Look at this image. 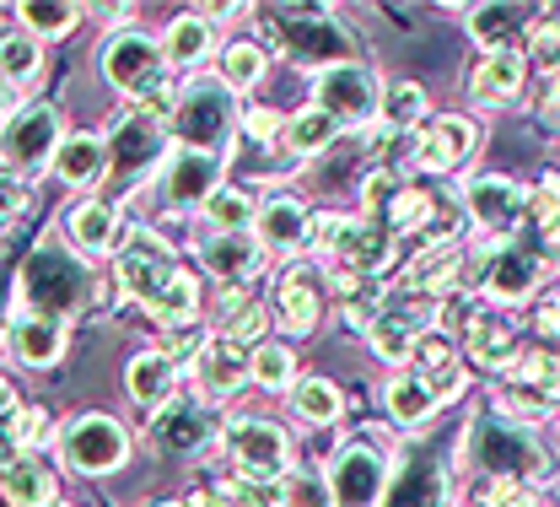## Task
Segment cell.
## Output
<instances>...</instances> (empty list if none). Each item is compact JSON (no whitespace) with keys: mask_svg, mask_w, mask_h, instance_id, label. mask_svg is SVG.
Segmentation results:
<instances>
[{"mask_svg":"<svg viewBox=\"0 0 560 507\" xmlns=\"http://www.w3.org/2000/svg\"><path fill=\"white\" fill-rule=\"evenodd\" d=\"M226 184V157H206V151H189V146H167V157L156 162L151 173V200L162 217H200L210 195Z\"/></svg>","mask_w":560,"mask_h":507,"instance_id":"7c38bea8","label":"cell"},{"mask_svg":"<svg viewBox=\"0 0 560 507\" xmlns=\"http://www.w3.org/2000/svg\"><path fill=\"white\" fill-rule=\"evenodd\" d=\"M377 97H383V81L372 76V66H361V60L329 66V71L313 76V108L329 114L340 130L372 125V119H377Z\"/></svg>","mask_w":560,"mask_h":507,"instance_id":"ac0fdd59","label":"cell"},{"mask_svg":"<svg viewBox=\"0 0 560 507\" xmlns=\"http://www.w3.org/2000/svg\"><path fill=\"white\" fill-rule=\"evenodd\" d=\"M55 507H70V503H55Z\"/></svg>","mask_w":560,"mask_h":507,"instance_id":"91938a15","label":"cell"},{"mask_svg":"<svg viewBox=\"0 0 560 507\" xmlns=\"http://www.w3.org/2000/svg\"><path fill=\"white\" fill-rule=\"evenodd\" d=\"M464 464L475 470V481H517L534 492L550 486V448L534 427H517L506 416H480L464 427Z\"/></svg>","mask_w":560,"mask_h":507,"instance_id":"277c9868","label":"cell"},{"mask_svg":"<svg viewBox=\"0 0 560 507\" xmlns=\"http://www.w3.org/2000/svg\"><path fill=\"white\" fill-rule=\"evenodd\" d=\"M528 16H534L528 5H475L469 11V38L480 49H517Z\"/></svg>","mask_w":560,"mask_h":507,"instance_id":"b9f144b4","label":"cell"},{"mask_svg":"<svg viewBox=\"0 0 560 507\" xmlns=\"http://www.w3.org/2000/svg\"><path fill=\"white\" fill-rule=\"evenodd\" d=\"M60 238H66V249H75L86 265L119 254V243H125L119 200H108V195H75L66 206V217H60Z\"/></svg>","mask_w":560,"mask_h":507,"instance_id":"7402d4cb","label":"cell"},{"mask_svg":"<svg viewBox=\"0 0 560 507\" xmlns=\"http://www.w3.org/2000/svg\"><path fill=\"white\" fill-rule=\"evenodd\" d=\"M11 114H16V92H11V87H0V125H5Z\"/></svg>","mask_w":560,"mask_h":507,"instance_id":"9f6ffc18","label":"cell"},{"mask_svg":"<svg viewBox=\"0 0 560 507\" xmlns=\"http://www.w3.org/2000/svg\"><path fill=\"white\" fill-rule=\"evenodd\" d=\"M329 308H340L346 330L366 335V324L377 313H388V281H372V276H329Z\"/></svg>","mask_w":560,"mask_h":507,"instance_id":"e575fe53","label":"cell"},{"mask_svg":"<svg viewBox=\"0 0 560 507\" xmlns=\"http://www.w3.org/2000/svg\"><path fill=\"white\" fill-rule=\"evenodd\" d=\"M270 71V60H265V49L254 44V38H232V44H221L215 49V81L237 97V92H254L259 81Z\"/></svg>","mask_w":560,"mask_h":507,"instance_id":"60d3db41","label":"cell"},{"mask_svg":"<svg viewBox=\"0 0 560 507\" xmlns=\"http://www.w3.org/2000/svg\"><path fill=\"white\" fill-rule=\"evenodd\" d=\"M280 125H285V114L270 108V103H259V108H248V114L237 119V130H248L259 146H280Z\"/></svg>","mask_w":560,"mask_h":507,"instance_id":"db71d44e","label":"cell"},{"mask_svg":"<svg viewBox=\"0 0 560 507\" xmlns=\"http://www.w3.org/2000/svg\"><path fill=\"white\" fill-rule=\"evenodd\" d=\"M248 383H259V389H270V394H285V389L296 383V352H291L285 341L254 346V352H248Z\"/></svg>","mask_w":560,"mask_h":507,"instance_id":"bcb514c9","label":"cell"},{"mask_svg":"<svg viewBox=\"0 0 560 507\" xmlns=\"http://www.w3.org/2000/svg\"><path fill=\"white\" fill-rule=\"evenodd\" d=\"M44 44H33L22 27H0V87H38L44 76Z\"/></svg>","mask_w":560,"mask_h":507,"instance_id":"7bdbcfd3","label":"cell"},{"mask_svg":"<svg viewBox=\"0 0 560 507\" xmlns=\"http://www.w3.org/2000/svg\"><path fill=\"white\" fill-rule=\"evenodd\" d=\"M66 141V114L49 97L16 103V114L0 125V168H11L16 178H38L55 162V146Z\"/></svg>","mask_w":560,"mask_h":507,"instance_id":"4fadbf2b","label":"cell"},{"mask_svg":"<svg viewBox=\"0 0 560 507\" xmlns=\"http://www.w3.org/2000/svg\"><path fill=\"white\" fill-rule=\"evenodd\" d=\"M523 87H528L523 49H486L475 60L469 81H464V92L475 97V108H512V103H523Z\"/></svg>","mask_w":560,"mask_h":507,"instance_id":"f1b7e54d","label":"cell"},{"mask_svg":"<svg viewBox=\"0 0 560 507\" xmlns=\"http://www.w3.org/2000/svg\"><path fill=\"white\" fill-rule=\"evenodd\" d=\"M221 507H280V481H254V475H221L215 486Z\"/></svg>","mask_w":560,"mask_h":507,"instance_id":"c3c4849f","label":"cell"},{"mask_svg":"<svg viewBox=\"0 0 560 507\" xmlns=\"http://www.w3.org/2000/svg\"><path fill=\"white\" fill-rule=\"evenodd\" d=\"M167 146H173L167 141V119L156 108H145V103H125L103 130V151H108V178L103 184H114L119 195L145 189L156 162L167 157Z\"/></svg>","mask_w":560,"mask_h":507,"instance_id":"52a82bcc","label":"cell"},{"mask_svg":"<svg viewBox=\"0 0 560 507\" xmlns=\"http://www.w3.org/2000/svg\"><path fill=\"white\" fill-rule=\"evenodd\" d=\"M270 330H276V319H270V302H265V297H254L248 308H237L232 319H221L210 335L232 341L237 352H254V346H265V341H270Z\"/></svg>","mask_w":560,"mask_h":507,"instance_id":"7dc6e473","label":"cell"},{"mask_svg":"<svg viewBox=\"0 0 560 507\" xmlns=\"http://www.w3.org/2000/svg\"><path fill=\"white\" fill-rule=\"evenodd\" d=\"M517 49H523V66H528V71H539L545 81H556V66H560L556 16H550V11H534L528 27H523V38H517Z\"/></svg>","mask_w":560,"mask_h":507,"instance_id":"f6af8a7d","label":"cell"},{"mask_svg":"<svg viewBox=\"0 0 560 507\" xmlns=\"http://www.w3.org/2000/svg\"><path fill=\"white\" fill-rule=\"evenodd\" d=\"M49 173L66 184L70 195H97L108 178V151H103V130H66V141L55 146Z\"/></svg>","mask_w":560,"mask_h":507,"instance_id":"f546056e","label":"cell"},{"mask_svg":"<svg viewBox=\"0 0 560 507\" xmlns=\"http://www.w3.org/2000/svg\"><path fill=\"white\" fill-rule=\"evenodd\" d=\"M453 507H458V503H453Z\"/></svg>","mask_w":560,"mask_h":507,"instance_id":"6125c7cd","label":"cell"},{"mask_svg":"<svg viewBox=\"0 0 560 507\" xmlns=\"http://www.w3.org/2000/svg\"><path fill=\"white\" fill-rule=\"evenodd\" d=\"M545 507H550V503H545Z\"/></svg>","mask_w":560,"mask_h":507,"instance_id":"94428289","label":"cell"},{"mask_svg":"<svg viewBox=\"0 0 560 507\" xmlns=\"http://www.w3.org/2000/svg\"><path fill=\"white\" fill-rule=\"evenodd\" d=\"M151 507H189L184 497H167V503H151Z\"/></svg>","mask_w":560,"mask_h":507,"instance_id":"680465c9","label":"cell"},{"mask_svg":"<svg viewBox=\"0 0 560 507\" xmlns=\"http://www.w3.org/2000/svg\"><path fill=\"white\" fill-rule=\"evenodd\" d=\"M11 405H16V389H11V378H5V372H0V416H5V411H11Z\"/></svg>","mask_w":560,"mask_h":507,"instance_id":"6f0895ef","label":"cell"},{"mask_svg":"<svg viewBox=\"0 0 560 507\" xmlns=\"http://www.w3.org/2000/svg\"><path fill=\"white\" fill-rule=\"evenodd\" d=\"M534 335L556 341V302H534Z\"/></svg>","mask_w":560,"mask_h":507,"instance_id":"11a10c76","label":"cell"},{"mask_svg":"<svg viewBox=\"0 0 560 507\" xmlns=\"http://www.w3.org/2000/svg\"><path fill=\"white\" fill-rule=\"evenodd\" d=\"M114 287L136 302L140 313H151L162 330H189L200 324L206 302L195 270L178 265V249L162 232H125L119 254H114Z\"/></svg>","mask_w":560,"mask_h":507,"instance_id":"6da1fadb","label":"cell"},{"mask_svg":"<svg viewBox=\"0 0 560 507\" xmlns=\"http://www.w3.org/2000/svg\"><path fill=\"white\" fill-rule=\"evenodd\" d=\"M464 281H475V297L490 308H523L550 281V249L534 243V238H501L480 260L469 254Z\"/></svg>","mask_w":560,"mask_h":507,"instance_id":"5b68a950","label":"cell"},{"mask_svg":"<svg viewBox=\"0 0 560 507\" xmlns=\"http://www.w3.org/2000/svg\"><path fill=\"white\" fill-rule=\"evenodd\" d=\"M285 405L302 427H335L346 416V389L324 372H302L291 389H285Z\"/></svg>","mask_w":560,"mask_h":507,"instance_id":"836d02e7","label":"cell"},{"mask_svg":"<svg viewBox=\"0 0 560 507\" xmlns=\"http://www.w3.org/2000/svg\"><path fill=\"white\" fill-rule=\"evenodd\" d=\"M221 437V411L200 405L195 394H173L167 405L151 411V427H145V442L156 459H173V464H189V459H206Z\"/></svg>","mask_w":560,"mask_h":507,"instance_id":"9a60e30c","label":"cell"},{"mask_svg":"<svg viewBox=\"0 0 560 507\" xmlns=\"http://www.w3.org/2000/svg\"><path fill=\"white\" fill-rule=\"evenodd\" d=\"M405 372H416L436 405H453V400H464V389H469V367L458 362V352H453V341H447L442 330H420Z\"/></svg>","mask_w":560,"mask_h":507,"instance_id":"83f0119b","label":"cell"},{"mask_svg":"<svg viewBox=\"0 0 560 507\" xmlns=\"http://www.w3.org/2000/svg\"><path fill=\"white\" fill-rule=\"evenodd\" d=\"M156 49H162V66H167V76H173V71L195 76L206 60H215V22H210L200 5H195V11H178V16L162 27Z\"/></svg>","mask_w":560,"mask_h":507,"instance_id":"1f68e13d","label":"cell"},{"mask_svg":"<svg viewBox=\"0 0 560 507\" xmlns=\"http://www.w3.org/2000/svg\"><path fill=\"white\" fill-rule=\"evenodd\" d=\"M0 503L5 507H55L60 503V470L44 453H22L0 464Z\"/></svg>","mask_w":560,"mask_h":507,"instance_id":"d6a6232c","label":"cell"},{"mask_svg":"<svg viewBox=\"0 0 560 507\" xmlns=\"http://www.w3.org/2000/svg\"><path fill=\"white\" fill-rule=\"evenodd\" d=\"M184 372L195 383V400L210 405V411H221L226 400H237L248 389V352H237L221 335H200L195 352L184 357Z\"/></svg>","mask_w":560,"mask_h":507,"instance_id":"44dd1931","label":"cell"},{"mask_svg":"<svg viewBox=\"0 0 560 507\" xmlns=\"http://www.w3.org/2000/svg\"><path fill=\"white\" fill-rule=\"evenodd\" d=\"M237 97L215 81V76H189L178 92H173V114H167V141L189 146V151H206V157H226L232 136H237Z\"/></svg>","mask_w":560,"mask_h":507,"instance_id":"8992f818","label":"cell"},{"mask_svg":"<svg viewBox=\"0 0 560 507\" xmlns=\"http://www.w3.org/2000/svg\"><path fill=\"white\" fill-rule=\"evenodd\" d=\"M97 71H103V81H108L114 92H125L130 103H140V97H151V92H167V87H173V76H167V66H162L156 38H151L145 27H136V22H125V27H114V33L103 38Z\"/></svg>","mask_w":560,"mask_h":507,"instance_id":"5bb4252c","label":"cell"},{"mask_svg":"<svg viewBox=\"0 0 560 507\" xmlns=\"http://www.w3.org/2000/svg\"><path fill=\"white\" fill-rule=\"evenodd\" d=\"M458 200H464L469 227H475L480 238H490V243H501V238H512V232L523 227L528 184H517L512 173H475V178H464Z\"/></svg>","mask_w":560,"mask_h":507,"instance_id":"d6986e66","label":"cell"},{"mask_svg":"<svg viewBox=\"0 0 560 507\" xmlns=\"http://www.w3.org/2000/svg\"><path fill=\"white\" fill-rule=\"evenodd\" d=\"M55 448H60V464L70 475L103 481V475H119L130 464L136 437L125 433V422L108 416V411H75L66 427L55 433Z\"/></svg>","mask_w":560,"mask_h":507,"instance_id":"30bf717a","label":"cell"},{"mask_svg":"<svg viewBox=\"0 0 560 507\" xmlns=\"http://www.w3.org/2000/svg\"><path fill=\"white\" fill-rule=\"evenodd\" d=\"M442 335L453 341V352H458V362H464V367L506 372V367L523 357V335H517V324H512V319H506L501 308L480 302L475 291H469V297H453V302H447Z\"/></svg>","mask_w":560,"mask_h":507,"instance_id":"9c48e42d","label":"cell"},{"mask_svg":"<svg viewBox=\"0 0 560 507\" xmlns=\"http://www.w3.org/2000/svg\"><path fill=\"white\" fill-rule=\"evenodd\" d=\"M480 146H486V130H480L475 114H431L416 130L410 162H416V173H425V178H442V173H458Z\"/></svg>","mask_w":560,"mask_h":507,"instance_id":"ffe728a7","label":"cell"},{"mask_svg":"<svg viewBox=\"0 0 560 507\" xmlns=\"http://www.w3.org/2000/svg\"><path fill=\"white\" fill-rule=\"evenodd\" d=\"M97 291H103V276L75 249H66L60 232H49L33 243V254L16 270V308L11 313H44V319L70 324L97 302Z\"/></svg>","mask_w":560,"mask_h":507,"instance_id":"3957f363","label":"cell"},{"mask_svg":"<svg viewBox=\"0 0 560 507\" xmlns=\"http://www.w3.org/2000/svg\"><path fill=\"white\" fill-rule=\"evenodd\" d=\"M458 507H545V492L517 486V481H475L469 503H458Z\"/></svg>","mask_w":560,"mask_h":507,"instance_id":"816d5d0a","label":"cell"},{"mask_svg":"<svg viewBox=\"0 0 560 507\" xmlns=\"http://www.w3.org/2000/svg\"><path fill=\"white\" fill-rule=\"evenodd\" d=\"M383 411H388V422L394 427H405V433H420V427H431L436 422V400L425 394V383H420L416 372H394L388 378V389H383Z\"/></svg>","mask_w":560,"mask_h":507,"instance_id":"74e56055","label":"cell"},{"mask_svg":"<svg viewBox=\"0 0 560 507\" xmlns=\"http://www.w3.org/2000/svg\"><path fill=\"white\" fill-rule=\"evenodd\" d=\"M335 141H340V125H335L329 114H318L313 103H307V108H296V114H285V125H280V151H285V157H296V162L324 157Z\"/></svg>","mask_w":560,"mask_h":507,"instance_id":"8d00e7d4","label":"cell"},{"mask_svg":"<svg viewBox=\"0 0 560 507\" xmlns=\"http://www.w3.org/2000/svg\"><path fill=\"white\" fill-rule=\"evenodd\" d=\"M560 394V367L550 346H523V357L495 372V416L517 422V427H545L556 416Z\"/></svg>","mask_w":560,"mask_h":507,"instance_id":"8fae6325","label":"cell"},{"mask_svg":"<svg viewBox=\"0 0 560 507\" xmlns=\"http://www.w3.org/2000/svg\"><path fill=\"white\" fill-rule=\"evenodd\" d=\"M416 335H420V324L405 319V313H377V319L366 324V346H372V357L388 367V372H405V367H410Z\"/></svg>","mask_w":560,"mask_h":507,"instance_id":"ab89813d","label":"cell"},{"mask_svg":"<svg viewBox=\"0 0 560 507\" xmlns=\"http://www.w3.org/2000/svg\"><path fill=\"white\" fill-rule=\"evenodd\" d=\"M307 238H313V206L302 200V195H265L259 200V211H254V243L265 249V260L270 254H285V260H302L307 254Z\"/></svg>","mask_w":560,"mask_h":507,"instance_id":"484cf974","label":"cell"},{"mask_svg":"<svg viewBox=\"0 0 560 507\" xmlns=\"http://www.w3.org/2000/svg\"><path fill=\"white\" fill-rule=\"evenodd\" d=\"M280 507H335L329 503V486H324V470L291 464V470L280 475Z\"/></svg>","mask_w":560,"mask_h":507,"instance_id":"681fc988","label":"cell"},{"mask_svg":"<svg viewBox=\"0 0 560 507\" xmlns=\"http://www.w3.org/2000/svg\"><path fill=\"white\" fill-rule=\"evenodd\" d=\"M254 211H259V195H248L237 184H221L200 206V221H206V232H254Z\"/></svg>","mask_w":560,"mask_h":507,"instance_id":"ee69618b","label":"cell"},{"mask_svg":"<svg viewBox=\"0 0 560 507\" xmlns=\"http://www.w3.org/2000/svg\"><path fill=\"white\" fill-rule=\"evenodd\" d=\"M195 260L215 287H259L265 276V249L254 243V232H200Z\"/></svg>","mask_w":560,"mask_h":507,"instance_id":"4316f807","label":"cell"},{"mask_svg":"<svg viewBox=\"0 0 560 507\" xmlns=\"http://www.w3.org/2000/svg\"><path fill=\"white\" fill-rule=\"evenodd\" d=\"M81 16H86V5H75V0H22V5H11V27H22L33 44H55V38L75 33Z\"/></svg>","mask_w":560,"mask_h":507,"instance_id":"d590c367","label":"cell"},{"mask_svg":"<svg viewBox=\"0 0 560 507\" xmlns=\"http://www.w3.org/2000/svg\"><path fill=\"white\" fill-rule=\"evenodd\" d=\"M464 270H469V243H464V238H436V243H420L416 254L405 260L399 291L447 302L453 291L464 287Z\"/></svg>","mask_w":560,"mask_h":507,"instance_id":"cb8c5ba5","label":"cell"},{"mask_svg":"<svg viewBox=\"0 0 560 507\" xmlns=\"http://www.w3.org/2000/svg\"><path fill=\"white\" fill-rule=\"evenodd\" d=\"M27 206H33V184L16 178L11 168H0V238L27 217Z\"/></svg>","mask_w":560,"mask_h":507,"instance_id":"f5cc1de1","label":"cell"},{"mask_svg":"<svg viewBox=\"0 0 560 507\" xmlns=\"http://www.w3.org/2000/svg\"><path fill=\"white\" fill-rule=\"evenodd\" d=\"M0 346L5 357L27 372H49V367L66 362L70 352V324L60 319H44V313H5L0 324Z\"/></svg>","mask_w":560,"mask_h":507,"instance_id":"d4e9b609","label":"cell"},{"mask_svg":"<svg viewBox=\"0 0 560 507\" xmlns=\"http://www.w3.org/2000/svg\"><path fill=\"white\" fill-rule=\"evenodd\" d=\"M254 44L276 49L302 71H329V66H350L361 55V38L335 5H270L254 22Z\"/></svg>","mask_w":560,"mask_h":507,"instance_id":"7a4b0ae2","label":"cell"},{"mask_svg":"<svg viewBox=\"0 0 560 507\" xmlns=\"http://www.w3.org/2000/svg\"><path fill=\"white\" fill-rule=\"evenodd\" d=\"M394 453H399V433L361 427L355 437H346V442L329 453V464H324L329 503L335 507H377L383 503V486H388V470H394Z\"/></svg>","mask_w":560,"mask_h":507,"instance_id":"ba28073f","label":"cell"},{"mask_svg":"<svg viewBox=\"0 0 560 507\" xmlns=\"http://www.w3.org/2000/svg\"><path fill=\"white\" fill-rule=\"evenodd\" d=\"M221 453L232 464V475H254V481H280L291 464H296V448L291 433L270 422V416H232L221 422Z\"/></svg>","mask_w":560,"mask_h":507,"instance_id":"2e32d148","label":"cell"},{"mask_svg":"<svg viewBox=\"0 0 560 507\" xmlns=\"http://www.w3.org/2000/svg\"><path fill=\"white\" fill-rule=\"evenodd\" d=\"M270 319H276L285 335H318L324 319H329V276L313 265V260H285L276 276V302H270Z\"/></svg>","mask_w":560,"mask_h":507,"instance_id":"e0dca14e","label":"cell"},{"mask_svg":"<svg viewBox=\"0 0 560 507\" xmlns=\"http://www.w3.org/2000/svg\"><path fill=\"white\" fill-rule=\"evenodd\" d=\"M523 227H534V243H550V238H556V227H560L556 178L528 184V200H523Z\"/></svg>","mask_w":560,"mask_h":507,"instance_id":"f907efd6","label":"cell"},{"mask_svg":"<svg viewBox=\"0 0 560 507\" xmlns=\"http://www.w3.org/2000/svg\"><path fill=\"white\" fill-rule=\"evenodd\" d=\"M431 119V97H425V87L420 81H388L383 87V97H377V125L383 130H399V136H410Z\"/></svg>","mask_w":560,"mask_h":507,"instance_id":"f35d334b","label":"cell"},{"mask_svg":"<svg viewBox=\"0 0 560 507\" xmlns=\"http://www.w3.org/2000/svg\"><path fill=\"white\" fill-rule=\"evenodd\" d=\"M377 507H453V475H447V464L436 453H425V448H399Z\"/></svg>","mask_w":560,"mask_h":507,"instance_id":"603a6c76","label":"cell"},{"mask_svg":"<svg viewBox=\"0 0 560 507\" xmlns=\"http://www.w3.org/2000/svg\"><path fill=\"white\" fill-rule=\"evenodd\" d=\"M178 389H184V367H178V357H173L167 346H145L136 357H125V394H130V405L156 411V405H167Z\"/></svg>","mask_w":560,"mask_h":507,"instance_id":"4dcf8cb0","label":"cell"}]
</instances>
